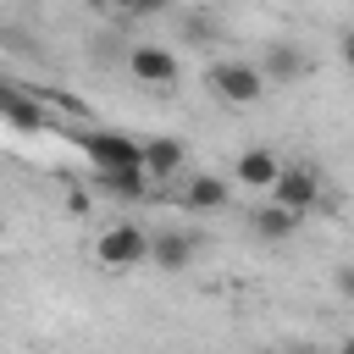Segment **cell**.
<instances>
[{
	"instance_id": "1",
	"label": "cell",
	"mask_w": 354,
	"mask_h": 354,
	"mask_svg": "<svg viewBox=\"0 0 354 354\" xmlns=\"http://www.w3.org/2000/svg\"><path fill=\"white\" fill-rule=\"evenodd\" d=\"M271 205H282V210H293V216L310 221V210L321 205V171H315V166H277V177H271Z\"/></svg>"
},
{
	"instance_id": "2",
	"label": "cell",
	"mask_w": 354,
	"mask_h": 354,
	"mask_svg": "<svg viewBox=\"0 0 354 354\" xmlns=\"http://www.w3.org/2000/svg\"><path fill=\"white\" fill-rule=\"evenodd\" d=\"M144 254H149V232L133 227V221L105 227L100 243H94V260H100L105 271H133V266H144Z\"/></svg>"
},
{
	"instance_id": "3",
	"label": "cell",
	"mask_w": 354,
	"mask_h": 354,
	"mask_svg": "<svg viewBox=\"0 0 354 354\" xmlns=\"http://www.w3.org/2000/svg\"><path fill=\"white\" fill-rule=\"evenodd\" d=\"M210 88H216V100H227V105H254V100H266V77H260L254 61H216V66H210Z\"/></svg>"
},
{
	"instance_id": "4",
	"label": "cell",
	"mask_w": 354,
	"mask_h": 354,
	"mask_svg": "<svg viewBox=\"0 0 354 354\" xmlns=\"http://www.w3.org/2000/svg\"><path fill=\"white\" fill-rule=\"evenodd\" d=\"M0 116L17 133H50V111L39 105V94L22 88V83H6V77H0Z\"/></svg>"
},
{
	"instance_id": "5",
	"label": "cell",
	"mask_w": 354,
	"mask_h": 354,
	"mask_svg": "<svg viewBox=\"0 0 354 354\" xmlns=\"http://www.w3.org/2000/svg\"><path fill=\"white\" fill-rule=\"evenodd\" d=\"M310 66H315V61H310L293 39H271V44L260 50V77H266V83H299Z\"/></svg>"
},
{
	"instance_id": "6",
	"label": "cell",
	"mask_w": 354,
	"mask_h": 354,
	"mask_svg": "<svg viewBox=\"0 0 354 354\" xmlns=\"http://www.w3.org/2000/svg\"><path fill=\"white\" fill-rule=\"evenodd\" d=\"M77 144H83V155H88L94 166H138V144H133L127 133L100 127V133H77Z\"/></svg>"
},
{
	"instance_id": "7",
	"label": "cell",
	"mask_w": 354,
	"mask_h": 354,
	"mask_svg": "<svg viewBox=\"0 0 354 354\" xmlns=\"http://www.w3.org/2000/svg\"><path fill=\"white\" fill-rule=\"evenodd\" d=\"M194 238L188 232H177V227H160V232H149V254H144V266H160V271H188L194 266Z\"/></svg>"
},
{
	"instance_id": "8",
	"label": "cell",
	"mask_w": 354,
	"mask_h": 354,
	"mask_svg": "<svg viewBox=\"0 0 354 354\" xmlns=\"http://www.w3.org/2000/svg\"><path fill=\"white\" fill-rule=\"evenodd\" d=\"M127 72H133L138 83H149V88H171V83H177V55L160 50V44H138V50L127 55Z\"/></svg>"
},
{
	"instance_id": "9",
	"label": "cell",
	"mask_w": 354,
	"mask_h": 354,
	"mask_svg": "<svg viewBox=\"0 0 354 354\" xmlns=\"http://www.w3.org/2000/svg\"><path fill=\"white\" fill-rule=\"evenodd\" d=\"M183 160H188L183 138H149V144H138V166H144V177H149V183L177 177V171H183Z\"/></svg>"
},
{
	"instance_id": "10",
	"label": "cell",
	"mask_w": 354,
	"mask_h": 354,
	"mask_svg": "<svg viewBox=\"0 0 354 354\" xmlns=\"http://www.w3.org/2000/svg\"><path fill=\"white\" fill-rule=\"evenodd\" d=\"M227 199H232V183L216 177V171H199V177L183 183V205L188 210H227Z\"/></svg>"
},
{
	"instance_id": "11",
	"label": "cell",
	"mask_w": 354,
	"mask_h": 354,
	"mask_svg": "<svg viewBox=\"0 0 354 354\" xmlns=\"http://www.w3.org/2000/svg\"><path fill=\"white\" fill-rule=\"evenodd\" d=\"M94 183H100L111 199H144V194H149L144 166H94Z\"/></svg>"
},
{
	"instance_id": "12",
	"label": "cell",
	"mask_w": 354,
	"mask_h": 354,
	"mask_svg": "<svg viewBox=\"0 0 354 354\" xmlns=\"http://www.w3.org/2000/svg\"><path fill=\"white\" fill-rule=\"evenodd\" d=\"M277 166H282V160H277L271 149H243V155H238V166H232V177H238L243 188H271Z\"/></svg>"
},
{
	"instance_id": "13",
	"label": "cell",
	"mask_w": 354,
	"mask_h": 354,
	"mask_svg": "<svg viewBox=\"0 0 354 354\" xmlns=\"http://www.w3.org/2000/svg\"><path fill=\"white\" fill-rule=\"evenodd\" d=\"M249 221H254V238L282 243V238H293V232H299V221H304V216H293V210H282V205H260Z\"/></svg>"
},
{
	"instance_id": "14",
	"label": "cell",
	"mask_w": 354,
	"mask_h": 354,
	"mask_svg": "<svg viewBox=\"0 0 354 354\" xmlns=\"http://www.w3.org/2000/svg\"><path fill=\"white\" fill-rule=\"evenodd\" d=\"M183 44H199V50H210V44H221V22H216V17H205V11H194V17H183Z\"/></svg>"
},
{
	"instance_id": "15",
	"label": "cell",
	"mask_w": 354,
	"mask_h": 354,
	"mask_svg": "<svg viewBox=\"0 0 354 354\" xmlns=\"http://www.w3.org/2000/svg\"><path fill=\"white\" fill-rule=\"evenodd\" d=\"M105 6H116V11H138V17H149V11H166V0H105Z\"/></svg>"
},
{
	"instance_id": "16",
	"label": "cell",
	"mask_w": 354,
	"mask_h": 354,
	"mask_svg": "<svg viewBox=\"0 0 354 354\" xmlns=\"http://www.w3.org/2000/svg\"><path fill=\"white\" fill-rule=\"evenodd\" d=\"M277 354H321V348H277Z\"/></svg>"
},
{
	"instance_id": "17",
	"label": "cell",
	"mask_w": 354,
	"mask_h": 354,
	"mask_svg": "<svg viewBox=\"0 0 354 354\" xmlns=\"http://www.w3.org/2000/svg\"><path fill=\"white\" fill-rule=\"evenodd\" d=\"M0 232H6V216H0Z\"/></svg>"
}]
</instances>
